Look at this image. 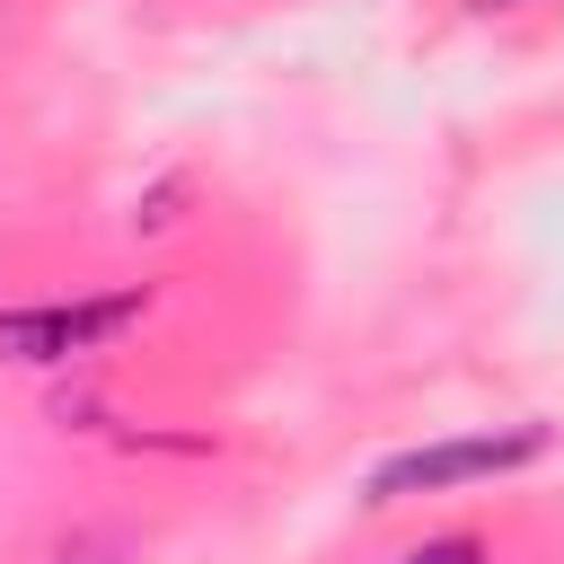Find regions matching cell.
Wrapping results in <instances>:
<instances>
[{
	"label": "cell",
	"instance_id": "obj_5",
	"mask_svg": "<svg viewBox=\"0 0 564 564\" xmlns=\"http://www.w3.org/2000/svg\"><path fill=\"white\" fill-rule=\"evenodd\" d=\"M476 9H520V0H476Z\"/></svg>",
	"mask_w": 564,
	"mask_h": 564
},
{
	"label": "cell",
	"instance_id": "obj_2",
	"mask_svg": "<svg viewBox=\"0 0 564 564\" xmlns=\"http://www.w3.org/2000/svg\"><path fill=\"white\" fill-rule=\"evenodd\" d=\"M150 317V291H97V300H44V308H0V361H79L106 352Z\"/></svg>",
	"mask_w": 564,
	"mask_h": 564
},
{
	"label": "cell",
	"instance_id": "obj_1",
	"mask_svg": "<svg viewBox=\"0 0 564 564\" xmlns=\"http://www.w3.org/2000/svg\"><path fill=\"white\" fill-rule=\"evenodd\" d=\"M546 423H502V432H467V441H432V449H397L370 467V502H405V494H441V485H467V476H502V467H529L546 458Z\"/></svg>",
	"mask_w": 564,
	"mask_h": 564
},
{
	"label": "cell",
	"instance_id": "obj_4",
	"mask_svg": "<svg viewBox=\"0 0 564 564\" xmlns=\"http://www.w3.org/2000/svg\"><path fill=\"white\" fill-rule=\"evenodd\" d=\"M405 564H485V546H476V538H432V546H414Z\"/></svg>",
	"mask_w": 564,
	"mask_h": 564
},
{
	"label": "cell",
	"instance_id": "obj_3",
	"mask_svg": "<svg viewBox=\"0 0 564 564\" xmlns=\"http://www.w3.org/2000/svg\"><path fill=\"white\" fill-rule=\"evenodd\" d=\"M53 564H132V538L123 529H70L53 546Z\"/></svg>",
	"mask_w": 564,
	"mask_h": 564
}]
</instances>
